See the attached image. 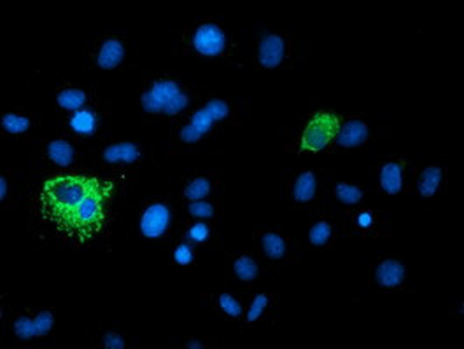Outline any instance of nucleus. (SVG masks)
I'll list each match as a JSON object with an SVG mask.
<instances>
[{
  "label": "nucleus",
  "mask_w": 464,
  "mask_h": 349,
  "mask_svg": "<svg viewBox=\"0 0 464 349\" xmlns=\"http://www.w3.org/2000/svg\"><path fill=\"white\" fill-rule=\"evenodd\" d=\"M281 294L270 290H253L249 294L244 320L238 324L242 334L255 328H277L281 325Z\"/></svg>",
  "instance_id": "23"
},
{
  "label": "nucleus",
  "mask_w": 464,
  "mask_h": 349,
  "mask_svg": "<svg viewBox=\"0 0 464 349\" xmlns=\"http://www.w3.org/2000/svg\"><path fill=\"white\" fill-rule=\"evenodd\" d=\"M41 112L28 105H16L0 114V137L9 142L37 144L41 140Z\"/></svg>",
  "instance_id": "22"
},
{
  "label": "nucleus",
  "mask_w": 464,
  "mask_h": 349,
  "mask_svg": "<svg viewBox=\"0 0 464 349\" xmlns=\"http://www.w3.org/2000/svg\"><path fill=\"white\" fill-rule=\"evenodd\" d=\"M343 114L335 103H314L293 123L279 127L277 138L283 149L296 159L328 156Z\"/></svg>",
  "instance_id": "4"
},
{
  "label": "nucleus",
  "mask_w": 464,
  "mask_h": 349,
  "mask_svg": "<svg viewBox=\"0 0 464 349\" xmlns=\"http://www.w3.org/2000/svg\"><path fill=\"white\" fill-rule=\"evenodd\" d=\"M163 249L167 251L169 266L179 273H189L198 266V259L202 251L193 243H189L186 238H182L181 234L170 240Z\"/></svg>",
  "instance_id": "30"
},
{
  "label": "nucleus",
  "mask_w": 464,
  "mask_h": 349,
  "mask_svg": "<svg viewBox=\"0 0 464 349\" xmlns=\"http://www.w3.org/2000/svg\"><path fill=\"white\" fill-rule=\"evenodd\" d=\"M181 217L195 219V221H206L212 224H221L225 219V198H208V200L181 203Z\"/></svg>",
  "instance_id": "31"
},
{
  "label": "nucleus",
  "mask_w": 464,
  "mask_h": 349,
  "mask_svg": "<svg viewBox=\"0 0 464 349\" xmlns=\"http://www.w3.org/2000/svg\"><path fill=\"white\" fill-rule=\"evenodd\" d=\"M391 215H392L391 210L372 208V206H362L345 213L353 231V238H362V240L392 238L394 224Z\"/></svg>",
  "instance_id": "25"
},
{
  "label": "nucleus",
  "mask_w": 464,
  "mask_h": 349,
  "mask_svg": "<svg viewBox=\"0 0 464 349\" xmlns=\"http://www.w3.org/2000/svg\"><path fill=\"white\" fill-rule=\"evenodd\" d=\"M37 150L41 161L54 174L90 168V147L62 131L50 138H41Z\"/></svg>",
  "instance_id": "18"
},
{
  "label": "nucleus",
  "mask_w": 464,
  "mask_h": 349,
  "mask_svg": "<svg viewBox=\"0 0 464 349\" xmlns=\"http://www.w3.org/2000/svg\"><path fill=\"white\" fill-rule=\"evenodd\" d=\"M99 176L101 172L92 168L78 172H52L41 184L35 196V217L50 225L53 232L62 238L69 219L76 212L81 201L93 189Z\"/></svg>",
  "instance_id": "6"
},
{
  "label": "nucleus",
  "mask_w": 464,
  "mask_h": 349,
  "mask_svg": "<svg viewBox=\"0 0 464 349\" xmlns=\"http://www.w3.org/2000/svg\"><path fill=\"white\" fill-rule=\"evenodd\" d=\"M312 44L307 35L270 22H256L249 35V61L259 72L295 71L309 61Z\"/></svg>",
  "instance_id": "5"
},
{
  "label": "nucleus",
  "mask_w": 464,
  "mask_h": 349,
  "mask_svg": "<svg viewBox=\"0 0 464 349\" xmlns=\"http://www.w3.org/2000/svg\"><path fill=\"white\" fill-rule=\"evenodd\" d=\"M176 56L212 69L238 67L244 48L242 30L216 18L198 16L170 32Z\"/></svg>",
  "instance_id": "3"
},
{
  "label": "nucleus",
  "mask_w": 464,
  "mask_h": 349,
  "mask_svg": "<svg viewBox=\"0 0 464 349\" xmlns=\"http://www.w3.org/2000/svg\"><path fill=\"white\" fill-rule=\"evenodd\" d=\"M139 35L129 30H101L88 37L86 65L93 72H127L137 69Z\"/></svg>",
  "instance_id": "10"
},
{
  "label": "nucleus",
  "mask_w": 464,
  "mask_h": 349,
  "mask_svg": "<svg viewBox=\"0 0 464 349\" xmlns=\"http://www.w3.org/2000/svg\"><path fill=\"white\" fill-rule=\"evenodd\" d=\"M99 86L79 80H63L53 90L52 103L56 118L76 112L79 108L99 100Z\"/></svg>",
  "instance_id": "27"
},
{
  "label": "nucleus",
  "mask_w": 464,
  "mask_h": 349,
  "mask_svg": "<svg viewBox=\"0 0 464 349\" xmlns=\"http://www.w3.org/2000/svg\"><path fill=\"white\" fill-rule=\"evenodd\" d=\"M353 238V231L345 213L332 208H319L310 212L305 247L314 253L335 249L343 240Z\"/></svg>",
  "instance_id": "19"
},
{
  "label": "nucleus",
  "mask_w": 464,
  "mask_h": 349,
  "mask_svg": "<svg viewBox=\"0 0 464 349\" xmlns=\"http://www.w3.org/2000/svg\"><path fill=\"white\" fill-rule=\"evenodd\" d=\"M268 276L258 255L251 251H225V285L238 290H258Z\"/></svg>",
  "instance_id": "21"
},
{
  "label": "nucleus",
  "mask_w": 464,
  "mask_h": 349,
  "mask_svg": "<svg viewBox=\"0 0 464 349\" xmlns=\"http://www.w3.org/2000/svg\"><path fill=\"white\" fill-rule=\"evenodd\" d=\"M253 116L249 99L232 95H204L197 105L169 127L167 154H206L218 149L230 131Z\"/></svg>",
  "instance_id": "1"
},
{
  "label": "nucleus",
  "mask_w": 464,
  "mask_h": 349,
  "mask_svg": "<svg viewBox=\"0 0 464 349\" xmlns=\"http://www.w3.org/2000/svg\"><path fill=\"white\" fill-rule=\"evenodd\" d=\"M247 290H238L233 287H227L218 292L200 294L198 296V307H206L216 318L227 322V324H240L244 320L247 302H249Z\"/></svg>",
  "instance_id": "24"
},
{
  "label": "nucleus",
  "mask_w": 464,
  "mask_h": 349,
  "mask_svg": "<svg viewBox=\"0 0 464 349\" xmlns=\"http://www.w3.org/2000/svg\"><path fill=\"white\" fill-rule=\"evenodd\" d=\"M375 194L377 193L370 182L335 178L330 187L324 208H332L340 213H349L362 206H370V201Z\"/></svg>",
  "instance_id": "26"
},
{
  "label": "nucleus",
  "mask_w": 464,
  "mask_h": 349,
  "mask_svg": "<svg viewBox=\"0 0 464 349\" xmlns=\"http://www.w3.org/2000/svg\"><path fill=\"white\" fill-rule=\"evenodd\" d=\"M4 339L16 348L52 346L58 332V313L54 307L25 306L2 309Z\"/></svg>",
  "instance_id": "9"
},
{
  "label": "nucleus",
  "mask_w": 464,
  "mask_h": 349,
  "mask_svg": "<svg viewBox=\"0 0 464 349\" xmlns=\"http://www.w3.org/2000/svg\"><path fill=\"white\" fill-rule=\"evenodd\" d=\"M153 163V149L139 138L109 137L90 149V168L112 178L139 174Z\"/></svg>",
  "instance_id": "11"
},
{
  "label": "nucleus",
  "mask_w": 464,
  "mask_h": 349,
  "mask_svg": "<svg viewBox=\"0 0 464 349\" xmlns=\"http://www.w3.org/2000/svg\"><path fill=\"white\" fill-rule=\"evenodd\" d=\"M450 184V166L441 156L412 154L409 196L422 208H433L443 200Z\"/></svg>",
  "instance_id": "15"
},
{
  "label": "nucleus",
  "mask_w": 464,
  "mask_h": 349,
  "mask_svg": "<svg viewBox=\"0 0 464 349\" xmlns=\"http://www.w3.org/2000/svg\"><path fill=\"white\" fill-rule=\"evenodd\" d=\"M18 201V172L4 168L0 174V203L4 208L13 210Z\"/></svg>",
  "instance_id": "32"
},
{
  "label": "nucleus",
  "mask_w": 464,
  "mask_h": 349,
  "mask_svg": "<svg viewBox=\"0 0 464 349\" xmlns=\"http://www.w3.org/2000/svg\"><path fill=\"white\" fill-rule=\"evenodd\" d=\"M364 283L375 294H419L420 278L412 259L405 253H381L364 268Z\"/></svg>",
  "instance_id": "12"
},
{
  "label": "nucleus",
  "mask_w": 464,
  "mask_h": 349,
  "mask_svg": "<svg viewBox=\"0 0 464 349\" xmlns=\"http://www.w3.org/2000/svg\"><path fill=\"white\" fill-rule=\"evenodd\" d=\"M335 170L317 165L289 166L281 170V198L284 208L314 212L326 206Z\"/></svg>",
  "instance_id": "8"
},
{
  "label": "nucleus",
  "mask_w": 464,
  "mask_h": 349,
  "mask_svg": "<svg viewBox=\"0 0 464 349\" xmlns=\"http://www.w3.org/2000/svg\"><path fill=\"white\" fill-rule=\"evenodd\" d=\"M137 110L140 125L170 126L204 97L197 77L182 71H140Z\"/></svg>",
  "instance_id": "2"
},
{
  "label": "nucleus",
  "mask_w": 464,
  "mask_h": 349,
  "mask_svg": "<svg viewBox=\"0 0 464 349\" xmlns=\"http://www.w3.org/2000/svg\"><path fill=\"white\" fill-rule=\"evenodd\" d=\"M411 168L412 154L394 156L381 154L368 166L372 174V187L379 196L400 198L411 193Z\"/></svg>",
  "instance_id": "17"
},
{
  "label": "nucleus",
  "mask_w": 464,
  "mask_h": 349,
  "mask_svg": "<svg viewBox=\"0 0 464 349\" xmlns=\"http://www.w3.org/2000/svg\"><path fill=\"white\" fill-rule=\"evenodd\" d=\"M88 343L97 349H137L140 346V337L133 328L118 322H107L95 326Z\"/></svg>",
  "instance_id": "28"
},
{
  "label": "nucleus",
  "mask_w": 464,
  "mask_h": 349,
  "mask_svg": "<svg viewBox=\"0 0 464 349\" xmlns=\"http://www.w3.org/2000/svg\"><path fill=\"white\" fill-rule=\"evenodd\" d=\"M176 348L181 349H214L221 346V339L218 335L208 334H184L178 337H170Z\"/></svg>",
  "instance_id": "33"
},
{
  "label": "nucleus",
  "mask_w": 464,
  "mask_h": 349,
  "mask_svg": "<svg viewBox=\"0 0 464 349\" xmlns=\"http://www.w3.org/2000/svg\"><path fill=\"white\" fill-rule=\"evenodd\" d=\"M181 203L174 193L165 196H144L130 213V238L139 247H165L178 236Z\"/></svg>",
  "instance_id": "7"
},
{
  "label": "nucleus",
  "mask_w": 464,
  "mask_h": 349,
  "mask_svg": "<svg viewBox=\"0 0 464 349\" xmlns=\"http://www.w3.org/2000/svg\"><path fill=\"white\" fill-rule=\"evenodd\" d=\"M178 234H181L200 251H221L225 247L221 224L181 217Z\"/></svg>",
  "instance_id": "29"
},
{
  "label": "nucleus",
  "mask_w": 464,
  "mask_h": 349,
  "mask_svg": "<svg viewBox=\"0 0 464 349\" xmlns=\"http://www.w3.org/2000/svg\"><path fill=\"white\" fill-rule=\"evenodd\" d=\"M227 191L228 184L225 178V170L195 168L184 172L179 176L174 194L181 203H189L208 198H225Z\"/></svg>",
  "instance_id": "20"
},
{
  "label": "nucleus",
  "mask_w": 464,
  "mask_h": 349,
  "mask_svg": "<svg viewBox=\"0 0 464 349\" xmlns=\"http://www.w3.org/2000/svg\"><path fill=\"white\" fill-rule=\"evenodd\" d=\"M251 240L253 251L258 255L268 276H277L289 266H300L307 251L300 240L291 236L279 224L253 225Z\"/></svg>",
  "instance_id": "13"
},
{
  "label": "nucleus",
  "mask_w": 464,
  "mask_h": 349,
  "mask_svg": "<svg viewBox=\"0 0 464 349\" xmlns=\"http://www.w3.org/2000/svg\"><path fill=\"white\" fill-rule=\"evenodd\" d=\"M392 138V127L364 112L343 114L328 154H364Z\"/></svg>",
  "instance_id": "14"
},
{
  "label": "nucleus",
  "mask_w": 464,
  "mask_h": 349,
  "mask_svg": "<svg viewBox=\"0 0 464 349\" xmlns=\"http://www.w3.org/2000/svg\"><path fill=\"white\" fill-rule=\"evenodd\" d=\"M58 131L72 137L84 144L86 147H93L111 137V121H112V103L107 99H99L90 105L71 112L67 116H60Z\"/></svg>",
  "instance_id": "16"
}]
</instances>
